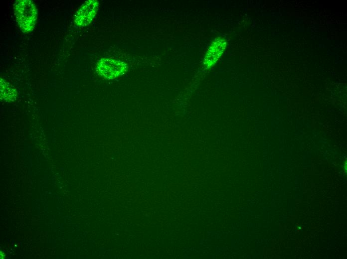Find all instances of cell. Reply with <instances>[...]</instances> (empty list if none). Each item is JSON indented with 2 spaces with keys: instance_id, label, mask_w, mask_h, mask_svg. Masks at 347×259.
<instances>
[{
  "instance_id": "6da1fadb",
  "label": "cell",
  "mask_w": 347,
  "mask_h": 259,
  "mask_svg": "<svg viewBox=\"0 0 347 259\" xmlns=\"http://www.w3.org/2000/svg\"><path fill=\"white\" fill-rule=\"evenodd\" d=\"M14 15L20 28L25 32L31 31L36 24L37 10L30 0L15 1L13 4Z\"/></svg>"
},
{
  "instance_id": "7a4b0ae2",
  "label": "cell",
  "mask_w": 347,
  "mask_h": 259,
  "mask_svg": "<svg viewBox=\"0 0 347 259\" xmlns=\"http://www.w3.org/2000/svg\"><path fill=\"white\" fill-rule=\"evenodd\" d=\"M127 68L126 64L123 62L105 58L98 62L96 69L98 74L105 78L110 79L123 74Z\"/></svg>"
},
{
  "instance_id": "3957f363",
  "label": "cell",
  "mask_w": 347,
  "mask_h": 259,
  "mask_svg": "<svg viewBox=\"0 0 347 259\" xmlns=\"http://www.w3.org/2000/svg\"><path fill=\"white\" fill-rule=\"evenodd\" d=\"M99 8V2L96 0L85 1L77 10L74 21L78 26H85L92 21Z\"/></svg>"
},
{
  "instance_id": "277c9868",
  "label": "cell",
  "mask_w": 347,
  "mask_h": 259,
  "mask_svg": "<svg viewBox=\"0 0 347 259\" xmlns=\"http://www.w3.org/2000/svg\"><path fill=\"white\" fill-rule=\"evenodd\" d=\"M225 45V39L220 37L212 42L207 50L204 59L205 66L209 67L216 62L223 53Z\"/></svg>"
}]
</instances>
